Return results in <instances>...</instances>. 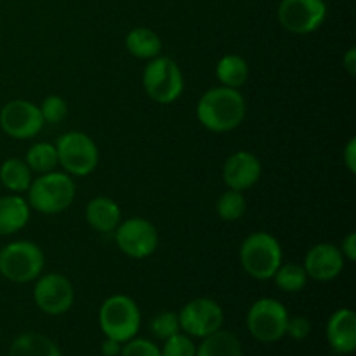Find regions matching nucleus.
<instances>
[{"label": "nucleus", "instance_id": "obj_22", "mask_svg": "<svg viewBox=\"0 0 356 356\" xmlns=\"http://www.w3.org/2000/svg\"><path fill=\"white\" fill-rule=\"evenodd\" d=\"M33 181V172L23 159H7L0 165V183L10 193H26Z\"/></svg>", "mask_w": 356, "mask_h": 356}, {"label": "nucleus", "instance_id": "obj_10", "mask_svg": "<svg viewBox=\"0 0 356 356\" xmlns=\"http://www.w3.org/2000/svg\"><path fill=\"white\" fill-rule=\"evenodd\" d=\"M179 327L186 336L204 337L219 330L225 322V312L221 305L211 298H197L181 308L177 313Z\"/></svg>", "mask_w": 356, "mask_h": 356}, {"label": "nucleus", "instance_id": "obj_20", "mask_svg": "<svg viewBox=\"0 0 356 356\" xmlns=\"http://www.w3.org/2000/svg\"><path fill=\"white\" fill-rule=\"evenodd\" d=\"M9 356H63L52 339L38 332H24L13 341Z\"/></svg>", "mask_w": 356, "mask_h": 356}, {"label": "nucleus", "instance_id": "obj_34", "mask_svg": "<svg viewBox=\"0 0 356 356\" xmlns=\"http://www.w3.org/2000/svg\"><path fill=\"white\" fill-rule=\"evenodd\" d=\"M343 68L350 76H356V47H350L344 52Z\"/></svg>", "mask_w": 356, "mask_h": 356}, {"label": "nucleus", "instance_id": "obj_17", "mask_svg": "<svg viewBox=\"0 0 356 356\" xmlns=\"http://www.w3.org/2000/svg\"><path fill=\"white\" fill-rule=\"evenodd\" d=\"M31 207L23 195L9 193L0 197V236H9L26 228Z\"/></svg>", "mask_w": 356, "mask_h": 356}, {"label": "nucleus", "instance_id": "obj_23", "mask_svg": "<svg viewBox=\"0 0 356 356\" xmlns=\"http://www.w3.org/2000/svg\"><path fill=\"white\" fill-rule=\"evenodd\" d=\"M195 356H242V344L235 334L219 329L202 339Z\"/></svg>", "mask_w": 356, "mask_h": 356}, {"label": "nucleus", "instance_id": "obj_12", "mask_svg": "<svg viewBox=\"0 0 356 356\" xmlns=\"http://www.w3.org/2000/svg\"><path fill=\"white\" fill-rule=\"evenodd\" d=\"M282 28L294 35H309L327 19L325 0H282L278 6Z\"/></svg>", "mask_w": 356, "mask_h": 356}, {"label": "nucleus", "instance_id": "obj_25", "mask_svg": "<svg viewBox=\"0 0 356 356\" xmlns=\"http://www.w3.org/2000/svg\"><path fill=\"white\" fill-rule=\"evenodd\" d=\"M275 285H277L280 291L289 292V294H296V292H301L302 289L308 284V275H306L302 264L298 263H282L278 266V270L275 271L273 278Z\"/></svg>", "mask_w": 356, "mask_h": 356}, {"label": "nucleus", "instance_id": "obj_6", "mask_svg": "<svg viewBox=\"0 0 356 356\" xmlns=\"http://www.w3.org/2000/svg\"><path fill=\"white\" fill-rule=\"evenodd\" d=\"M143 89L149 99L159 104L177 101L184 90V76L179 65L162 54L149 59L143 70Z\"/></svg>", "mask_w": 356, "mask_h": 356}, {"label": "nucleus", "instance_id": "obj_5", "mask_svg": "<svg viewBox=\"0 0 356 356\" xmlns=\"http://www.w3.org/2000/svg\"><path fill=\"white\" fill-rule=\"evenodd\" d=\"M45 268V254L31 240H16L0 249V275L14 284L35 282Z\"/></svg>", "mask_w": 356, "mask_h": 356}, {"label": "nucleus", "instance_id": "obj_26", "mask_svg": "<svg viewBox=\"0 0 356 356\" xmlns=\"http://www.w3.org/2000/svg\"><path fill=\"white\" fill-rule=\"evenodd\" d=\"M216 212L219 218L226 222H235L243 218L247 212V200L243 191L236 190H226L225 193L219 195L218 202H216Z\"/></svg>", "mask_w": 356, "mask_h": 356}, {"label": "nucleus", "instance_id": "obj_28", "mask_svg": "<svg viewBox=\"0 0 356 356\" xmlns=\"http://www.w3.org/2000/svg\"><path fill=\"white\" fill-rule=\"evenodd\" d=\"M38 110H40L45 124H59L68 117V103L65 97L58 96V94L44 97V101L38 104Z\"/></svg>", "mask_w": 356, "mask_h": 356}, {"label": "nucleus", "instance_id": "obj_35", "mask_svg": "<svg viewBox=\"0 0 356 356\" xmlns=\"http://www.w3.org/2000/svg\"><path fill=\"white\" fill-rule=\"evenodd\" d=\"M122 351V343H118V341L115 339H110V337H106V339L103 341V344H101V353L103 356H118Z\"/></svg>", "mask_w": 356, "mask_h": 356}, {"label": "nucleus", "instance_id": "obj_15", "mask_svg": "<svg viewBox=\"0 0 356 356\" xmlns=\"http://www.w3.org/2000/svg\"><path fill=\"white\" fill-rule=\"evenodd\" d=\"M261 174H263V163L259 156L247 149L232 153L222 165V179L229 190H250L261 179Z\"/></svg>", "mask_w": 356, "mask_h": 356}, {"label": "nucleus", "instance_id": "obj_18", "mask_svg": "<svg viewBox=\"0 0 356 356\" xmlns=\"http://www.w3.org/2000/svg\"><path fill=\"white\" fill-rule=\"evenodd\" d=\"M87 225L97 233H113L122 221L120 205L110 197H96L86 205Z\"/></svg>", "mask_w": 356, "mask_h": 356}, {"label": "nucleus", "instance_id": "obj_14", "mask_svg": "<svg viewBox=\"0 0 356 356\" xmlns=\"http://www.w3.org/2000/svg\"><path fill=\"white\" fill-rule=\"evenodd\" d=\"M344 264H346V259H344L339 245L322 242L313 245L306 252L302 268L312 280L332 282L343 273Z\"/></svg>", "mask_w": 356, "mask_h": 356}, {"label": "nucleus", "instance_id": "obj_16", "mask_svg": "<svg viewBox=\"0 0 356 356\" xmlns=\"http://www.w3.org/2000/svg\"><path fill=\"white\" fill-rule=\"evenodd\" d=\"M327 341L339 355H351L356 350V315L353 309L341 308L327 322Z\"/></svg>", "mask_w": 356, "mask_h": 356}, {"label": "nucleus", "instance_id": "obj_19", "mask_svg": "<svg viewBox=\"0 0 356 356\" xmlns=\"http://www.w3.org/2000/svg\"><path fill=\"white\" fill-rule=\"evenodd\" d=\"M125 49L131 56L138 59H149L156 58V56L162 54V38L159 37L156 31H153L152 28L146 26H138L132 28L127 35H125Z\"/></svg>", "mask_w": 356, "mask_h": 356}, {"label": "nucleus", "instance_id": "obj_13", "mask_svg": "<svg viewBox=\"0 0 356 356\" xmlns=\"http://www.w3.org/2000/svg\"><path fill=\"white\" fill-rule=\"evenodd\" d=\"M40 110L28 99H13L0 110V129L13 139H31L44 129Z\"/></svg>", "mask_w": 356, "mask_h": 356}, {"label": "nucleus", "instance_id": "obj_2", "mask_svg": "<svg viewBox=\"0 0 356 356\" xmlns=\"http://www.w3.org/2000/svg\"><path fill=\"white\" fill-rule=\"evenodd\" d=\"M75 177L59 170H51L33 177L26 191V200L31 211L45 216H56L70 209L75 200Z\"/></svg>", "mask_w": 356, "mask_h": 356}, {"label": "nucleus", "instance_id": "obj_21", "mask_svg": "<svg viewBox=\"0 0 356 356\" xmlns=\"http://www.w3.org/2000/svg\"><path fill=\"white\" fill-rule=\"evenodd\" d=\"M219 83L232 89H240L249 80V63L240 54H225L216 65Z\"/></svg>", "mask_w": 356, "mask_h": 356}, {"label": "nucleus", "instance_id": "obj_8", "mask_svg": "<svg viewBox=\"0 0 356 356\" xmlns=\"http://www.w3.org/2000/svg\"><path fill=\"white\" fill-rule=\"evenodd\" d=\"M289 312L278 299L261 298L247 313V329L259 343H277L285 336Z\"/></svg>", "mask_w": 356, "mask_h": 356}, {"label": "nucleus", "instance_id": "obj_11", "mask_svg": "<svg viewBox=\"0 0 356 356\" xmlns=\"http://www.w3.org/2000/svg\"><path fill=\"white\" fill-rule=\"evenodd\" d=\"M33 301L45 315H65L75 301V289L65 275L56 273V271L42 273L35 280Z\"/></svg>", "mask_w": 356, "mask_h": 356}, {"label": "nucleus", "instance_id": "obj_9", "mask_svg": "<svg viewBox=\"0 0 356 356\" xmlns=\"http://www.w3.org/2000/svg\"><path fill=\"white\" fill-rule=\"evenodd\" d=\"M115 243L131 259H146L159 249L160 235L156 226L145 218L122 219L113 232Z\"/></svg>", "mask_w": 356, "mask_h": 356}, {"label": "nucleus", "instance_id": "obj_30", "mask_svg": "<svg viewBox=\"0 0 356 356\" xmlns=\"http://www.w3.org/2000/svg\"><path fill=\"white\" fill-rule=\"evenodd\" d=\"M120 356H162V351L155 343L143 337H132L131 341L124 343Z\"/></svg>", "mask_w": 356, "mask_h": 356}, {"label": "nucleus", "instance_id": "obj_3", "mask_svg": "<svg viewBox=\"0 0 356 356\" xmlns=\"http://www.w3.org/2000/svg\"><path fill=\"white\" fill-rule=\"evenodd\" d=\"M238 259L250 278L266 282L273 278L275 271L284 263V250L271 233L254 232L243 238Z\"/></svg>", "mask_w": 356, "mask_h": 356}, {"label": "nucleus", "instance_id": "obj_29", "mask_svg": "<svg viewBox=\"0 0 356 356\" xmlns=\"http://www.w3.org/2000/svg\"><path fill=\"white\" fill-rule=\"evenodd\" d=\"M162 356H195L197 355V346L186 334H174L172 337L163 341Z\"/></svg>", "mask_w": 356, "mask_h": 356}, {"label": "nucleus", "instance_id": "obj_33", "mask_svg": "<svg viewBox=\"0 0 356 356\" xmlns=\"http://www.w3.org/2000/svg\"><path fill=\"white\" fill-rule=\"evenodd\" d=\"M341 252H343L344 259L350 261V263H355L356 261V233H348L343 238L339 245Z\"/></svg>", "mask_w": 356, "mask_h": 356}, {"label": "nucleus", "instance_id": "obj_31", "mask_svg": "<svg viewBox=\"0 0 356 356\" xmlns=\"http://www.w3.org/2000/svg\"><path fill=\"white\" fill-rule=\"evenodd\" d=\"M312 332V323L306 316H289L287 329H285V334H287L291 339L294 341H305L306 337Z\"/></svg>", "mask_w": 356, "mask_h": 356}, {"label": "nucleus", "instance_id": "obj_7", "mask_svg": "<svg viewBox=\"0 0 356 356\" xmlns=\"http://www.w3.org/2000/svg\"><path fill=\"white\" fill-rule=\"evenodd\" d=\"M54 145L63 172L72 177H86L96 170L99 163V149L89 134L82 131H68L59 136Z\"/></svg>", "mask_w": 356, "mask_h": 356}, {"label": "nucleus", "instance_id": "obj_1", "mask_svg": "<svg viewBox=\"0 0 356 356\" xmlns=\"http://www.w3.org/2000/svg\"><path fill=\"white\" fill-rule=\"evenodd\" d=\"M247 103L240 89L218 86L202 94L197 103V120L216 134H226L243 124Z\"/></svg>", "mask_w": 356, "mask_h": 356}, {"label": "nucleus", "instance_id": "obj_32", "mask_svg": "<svg viewBox=\"0 0 356 356\" xmlns=\"http://www.w3.org/2000/svg\"><path fill=\"white\" fill-rule=\"evenodd\" d=\"M343 162L348 172L356 174V138L348 139L346 146L343 149Z\"/></svg>", "mask_w": 356, "mask_h": 356}, {"label": "nucleus", "instance_id": "obj_27", "mask_svg": "<svg viewBox=\"0 0 356 356\" xmlns=\"http://www.w3.org/2000/svg\"><path fill=\"white\" fill-rule=\"evenodd\" d=\"M149 332L160 341H165L172 337L174 334L181 332L179 318L174 312H160L149 320Z\"/></svg>", "mask_w": 356, "mask_h": 356}, {"label": "nucleus", "instance_id": "obj_4", "mask_svg": "<svg viewBox=\"0 0 356 356\" xmlns=\"http://www.w3.org/2000/svg\"><path fill=\"white\" fill-rule=\"evenodd\" d=\"M97 320L104 336L124 344L138 336L141 329V309L129 296L115 294L104 299Z\"/></svg>", "mask_w": 356, "mask_h": 356}, {"label": "nucleus", "instance_id": "obj_24", "mask_svg": "<svg viewBox=\"0 0 356 356\" xmlns=\"http://www.w3.org/2000/svg\"><path fill=\"white\" fill-rule=\"evenodd\" d=\"M24 162L30 167L31 172L35 174H45L56 170L58 163V149H56L54 143L38 141L28 148L26 155H24Z\"/></svg>", "mask_w": 356, "mask_h": 356}]
</instances>
